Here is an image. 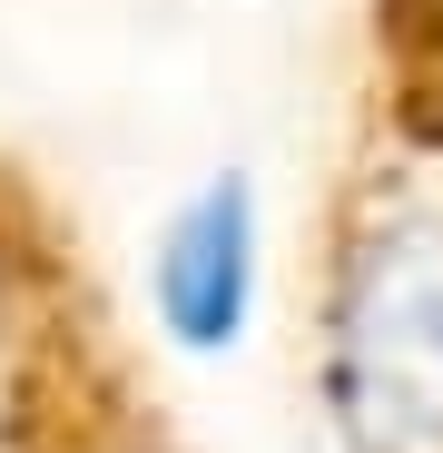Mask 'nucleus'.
Segmentation results:
<instances>
[{"mask_svg": "<svg viewBox=\"0 0 443 453\" xmlns=\"http://www.w3.org/2000/svg\"><path fill=\"white\" fill-rule=\"evenodd\" d=\"M0 453H197L80 217L0 266Z\"/></svg>", "mask_w": 443, "mask_h": 453, "instance_id": "nucleus-2", "label": "nucleus"}, {"mask_svg": "<svg viewBox=\"0 0 443 453\" xmlns=\"http://www.w3.org/2000/svg\"><path fill=\"white\" fill-rule=\"evenodd\" d=\"M295 345L325 453H443V0H355Z\"/></svg>", "mask_w": 443, "mask_h": 453, "instance_id": "nucleus-1", "label": "nucleus"}, {"mask_svg": "<svg viewBox=\"0 0 443 453\" xmlns=\"http://www.w3.org/2000/svg\"><path fill=\"white\" fill-rule=\"evenodd\" d=\"M59 217H80V207H69V197L30 168V158H11V148H0V266H11V257H30Z\"/></svg>", "mask_w": 443, "mask_h": 453, "instance_id": "nucleus-3", "label": "nucleus"}]
</instances>
